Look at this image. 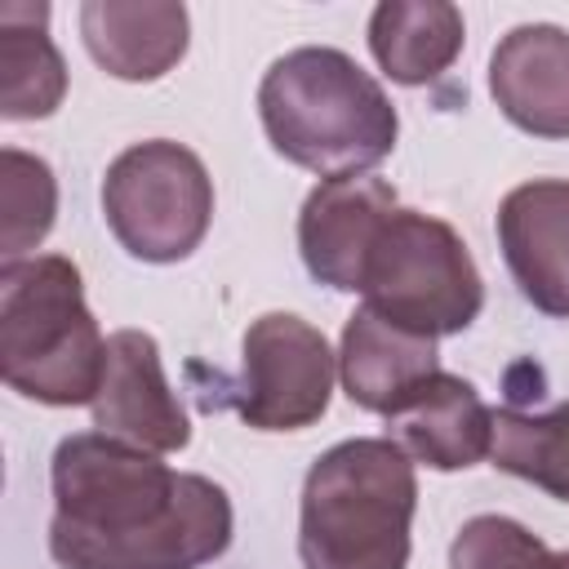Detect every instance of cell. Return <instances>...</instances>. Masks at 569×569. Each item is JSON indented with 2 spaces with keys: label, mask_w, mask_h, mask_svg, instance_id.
Masks as SVG:
<instances>
[{
  "label": "cell",
  "mask_w": 569,
  "mask_h": 569,
  "mask_svg": "<svg viewBox=\"0 0 569 569\" xmlns=\"http://www.w3.org/2000/svg\"><path fill=\"white\" fill-rule=\"evenodd\" d=\"M396 191L382 178H333L320 182L298 213V249L307 271L342 293H360L365 258L396 213Z\"/></svg>",
  "instance_id": "9c48e42d"
},
{
  "label": "cell",
  "mask_w": 569,
  "mask_h": 569,
  "mask_svg": "<svg viewBox=\"0 0 569 569\" xmlns=\"http://www.w3.org/2000/svg\"><path fill=\"white\" fill-rule=\"evenodd\" d=\"M387 427L396 445L431 467V471H462L489 458L493 449V409L480 400V391L458 373H431L422 387H413L391 413Z\"/></svg>",
  "instance_id": "7c38bea8"
},
{
  "label": "cell",
  "mask_w": 569,
  "mask_h": 569,
  "mask_svg": "<svg viewBox=\"0 0 569 569\" xmlns=\"http://www.w3.org/2000/svg\"><path fill=\"white\" fill-rule=\"evenodd\" d=\"M258 116L271 147L325 182L382 164L400 133L382 84L329 44L276 58L258 84Z\"/></svg>",
  "instance_id": "7a4b0ae2"
},
{
  "label": "cell",
  "mask_w": 569,
  "mask_h": 569,
  "mask_svg": "<svg viewBox=\"0 0 569 569\" xmlns=\"http://www.w3.org/2000/svg\"><path fill=\"white\" fill-rule=\"evenodd\" d=\"M360 293L369 311L427 338L462 333L485 307V280L462 236L418 209H396L382 222L365 258Z\"/></svg>",
  "instance_id": "5b68a950"
},
{
  "label": "cell",
  "mask_w": 569,
  "mask_h": 569,
  "mask_svg": "<svg viewBox=\"0 0 569 569\" xmlns=\"http://www.w3.org/2000/svg\"><path fill=\"white\" fill-rule=\"evenodd\" d=\"M338 356L325 333L293 311H267L244 329L240 378H218L200 391L204 409H236L258 431H302L329 409Z\"/></svg>",
  "instance_id": "52a82bcc"
},
{
  "label": "cell",
  "mask_w": 569,
  "mask_h": 569,
  "mask_svg": "<svg viewBox=\"0 0 569 569\" xmlns=\"http://www.w3.org/2000/svg\"><path fill=\"white\" fill-rule=\"evenodd\" d=\"M556 569H569V551H556Z\"/></svg>",
  "instance_id": "ffe728a7"
},
{
  "label": "cell",
  "mask_w": 569,
  "mask_h": 569,
  "mask_svg": "<svg viewBox=\"0 0 569 569\" xmlns=\"http://www.w3.org/2000/svg\"><path fill=\"white\" fill-rule=\"evenodd\" d=\"M102 213L124 253L142 262H178L209 231L213 182L200 156L182 142H133L107 164Z\"/></svg>",
  "instance_id": "8992f818"
},
{
  "label": "cell",
  "mask_w": 569,
  "mask_h": 569,
  "mask_svg": "<svg viewBox=\"0 0 569 569\" xmlns=\"http://www.w3.org/2000/svg\"><path fill=\"white\" fill-rule=\"evenodd\" d=\"M338 373H342V391L351 405L387 418L413 387L440 373L436 338L400 329L369 307H356L342 325Z\"/></svg>",
  "instance_id": "4fadbf2b"
},
{
  "label": "cell",
  "mask_w": 569,
  "mask_h": 569,
  "mask_svg": "<svg viewBox=\"0 0 569 569\" xmlns=\"http://www.w3.org/2000/svg\"><path fill=\"white\" fill-rule=\"evenodd\" d=\"M449 569H556V551L520 520L471 516L449 547Z\"/></svg>",
  "instance_id": "d6986e66"
},
{
  "label": "cell",
  "mask_w": 569,
  "mask_h": 569,
  "mask_svg": "<svg viewBox=\"0 0 569 569\" xmlns=\"http://www.w3.org/2000/svg\"><path fill=\"white\" fill-rule=\"evenodd\" d=\"M498 471H511L551 498L569 502V400L525 413V409H498L493 413V449Z\"/></svg>",
  "instance_id": "e0dca14e"
},
{
  "label": "cell",
  "mask_w": 569,
  "mask_h": 569,
  "mask_svg": "<svg viewBox=\"0 0 569 569\" xmlns=\"http://www.w3.org/2000/svg\"><path fill=\"white\" fill-rule=\"evenodd\" d=\"M369 49L396 84H427L453 67L462 13L449 0H387L369 18Z\"/></svg>",
  "instance_id": "2e32d148"
},
{
  "label": "cell",
  "mask_w": 569,
  "mask_h": 569,
  "mask_svg": "<svg viewBox=\"0 0 569 569\" xmlns=\"http://www.w3.org/2000/svg\"><path fill=\"white\" fill-rule=\"evenodd\" d=\"M413 507V458L391 436L333 445L311 462L302 485V569H405Z\"/></svg>",
  "instance_id": "3957f363"
},
{
  "label": "cell",
  "mask_w": 569,
  "mask_h": 569,
  "mask_svg": "<svg viewBox=\"0 0 569 569\" xmlns=\"http://www.w3.org/2000/svg\"><path fill=\"white\" fill-rule=\"evenodd\" d=\"M498 111L533 138H569V31L551 22L511 27L489 58Z\"/></svg>",
  "instance_id": "8fae6325"
},
{
  "label": "cell",
  "mask_w": 569,
  "mask_h": 569,
  "mask_svg": "<svg viewBox=\"0 0 569 569\" xmlns=\"http://www.w3.org/2000/svg\"><path fill=\"white\" fill-rule=\"evenodd\" d=\"M498 244L520 293L547 316H569V182L511 187L498 204Z\"/></svg>",
  "instance_id": "30bf717a"
},
{
  "label": "cell",
  "mask_w": 569,
  "mask_h": 569,
  "mask_svg": "<svg viewBox=\"0 0 569 569\" xmlns=\"http://www.w3.org/2000/svg\"><path fill=\"white\" fill-rule=\"evenodd\" d=\"M49 480V556L62 569H200L231 542L222 485L116 436H67Z\"/></svg>",
  "instance_id": "6da1fadb"
},
{
  "label": "cell",
  "mask_w": 569,
  "mask_h": 569,
  "mask_svg": "<svg viewBox=\"0 0 569 569\" xmlns=\"http://www.w3.org/2000/svg\"><path fill=\"white\" fill-rule=\"evenodd\" d=\"M0 204H4V231H0L4 262H22V253L36 249L53 227V213H58L53 169L31 151L4 147L0 151Z\"/></svg>",
  "instance_id": "ac0fdd59"
},
{
  "label": "cell",
  "mask_w": 569,
  "mask_h": 569,
  "mask_svg": "<svg viewBox=\"0 0 569 569\" xmlns=\"http://www.w3.org/2000/svg\"><path fill=\"white\" fill-rule=\"evenodd\" d=\"M107 338L84 302L80 267L62 253L4 262L0 271V373L40 405H93Z\"/></svg>",
  "instance_id": "277c9868"
},
{
  "label": "cell",
  "mask_w": 569,
  "mask_h": 569,
  "mask_svg": "<svg viewBox=\"0 0 569 569\" xmlns=\"http://www.w3.org/2000/svg\"><path fill=\"white\" fill-rule=\"evenodd\" d=\"M89 409L102 436H116L147 453H173L191 440L187 413L169 391L160 347L142 329H120L107 338V369Z\"/></svg>",
  "instance_id": "ba28073f"
},
{
  "label": "cell",
  "mask_w": 569,
  "mask_h": 569,
  "mask_svg": "<svg viewBox=\"0 0 569 569\" xmlns=\"http://www.w3.org/2000/svg\"><path fill=\"white\" fill-rule=\"evenodd\" d=\"M187 9L169 0H89L80 9V36L93 62L116 80H160L187 53Z\"/></svg>",
  "instance_id": "5bb4252c"
},
{
  "label": "cell",
  "mask_w": 569,
  "mask_h": 569,
  "mask_svg": "<svg viewBox=\"0 0 569 569\" xmlns=\"http://www.w3.org/2000/svg\"><path fill=\"white\" fill-rule=\"evenodd\" d=\"M67 67L49 40V4H0V116L44 120L62 107Z\"/></svg>",
  "instance_id": "9a60e30c"
}]
</instances>
